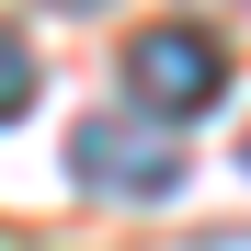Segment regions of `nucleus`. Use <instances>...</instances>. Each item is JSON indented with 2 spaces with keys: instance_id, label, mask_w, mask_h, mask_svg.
Wrapping results in <instances>:
<instances>
[{
  "instance_id": "obj_4",
  "label": "nucleus",
  "mask_w": 251,
  "mask_h": 251,
  "mask_svg": "<svg viewBox=\"0 0 251 251\" xmlns=\"http://www.w3.org/2000/svg\"><path fill=\"white\" fill-rule=\"evenodd\" d=\"M57 12H92V0H57Z\"/></svg>"
},
{
  "instance_id": "obj_1",
  "label": "nucleus",
  "mask_w": 251,
  "mask_h": 251,
  "mask_svg": "<svg viewBox=\"0 0 251 251\" xmlns=\"http://www.w3.org/2000/svg\"><path fill=\"white\" fill-rule=\"evenodd\" d=\"M69 172H80V194H114V205H172L183 194V149H172L160 114L114 103V114H80L69 126Z\"/></svg>"
},
{
  "instance_id": "obj_5",
  "label": "nucleus",
  "mask_w": 251,
  "mask_h": 251,
  "mask_svg": "<svg viewBox=\"0 0 251 251\" xmlns=\"http://www.w3.org/2000/svg\"><path fill=\"white\" fill-rule=\"evenodd\" d=\"M240 172H251V137H240Z\"/></svg>"
},
{
  "instance_id": "obj_3",
  "label": "nucleus",
  "mask_w": 251,
  "mask_h": 251,
  "mask_svg": "<svg viewBox=\"0 0 251 251\" xmlns=\"http://www.w3.org/2000/svg\"><path fill=\"white\" fill-rule=\"evenodd\" d=\"M23 114H34V46L0 23V126H23Z\"/></svg>"
},
{
  "instance_id": "obj_2",
  "label": "nucleus",
  "mask_w": 251,
  "mask_h": 251,
  "mask_svg": "<svg viewBox=\"0 0 251 251\" xmlns=\"http://www.w3.org/2000/svg\"><path fill=\"white\" fill-rule=\"evenodd\" d=\"M126 103L160 114V126H205L228 103V46L194 23H137L126 34Z\"/></svg>"
}]
</instances>
